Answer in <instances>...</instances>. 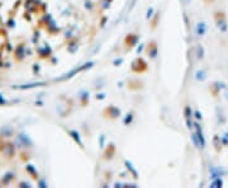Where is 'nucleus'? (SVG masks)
Returning <instances> with one entry per match:
<instances>
[{
    "label": "nucleus",
    "mask_w": 228,
    "mask_h": 188,
    "mask_svg": "<svg viewBox=\"0 0 228 188\" xmlns=\"http://www.w3.org/2000/svg\"><path fill=\"white\" fill-rule=\"evenodd\" d=\"M204 32H205V25H204V23H199V25H198V33L200 36H203L204 35Z\"/></svg>",
    "instance_id": "f257e3e1"
}]
</instances>
